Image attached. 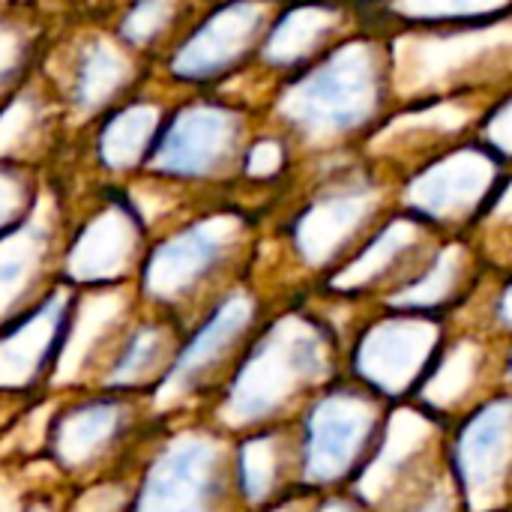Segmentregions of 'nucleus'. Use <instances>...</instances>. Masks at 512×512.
<instances>
[{
  "label": "nucleus",
  "mask_w": 512,
  "mask_h": 512,
  "mask_svg": "<svg viewBox=\"0 0 512 512\" xmlns=\"http://www.w3.org/2000/svg\"><path fill=\"white\" fill-rule=\"evenodd\" d=\"M327 348L330 339L318 327H288V333L273 327L252 342L222 393V411L249 432L297 420L294 405L309 408L330 384H336L327 372Z\"/></svg>",
  "instance_id": "1"
},
{
  "label": "nucleus",
  "mask_w": 512,
  "mask_h": 512,
  "mask_svg": "<svg viewBox=\"0 0 512 512\" xmlns=\"http://www.w3.org/2000/svg\"><path fill=\"white\" fill-rule=\"evenodd\" d=\"M390 411L393 402L363 381L330 384L300 417L306 489L357 486L387 441Z\"/></svg>",
  "instance_id": "2"
},
{
  "label": "nucleus",
  "mask_w": 512,
  "mask_h": 512,
  "mask_svg": "<svg viewBox=\"0 0 512 512\" xmlns=\"http://www.w3.org/2000/svg\"><path fill=\"white\" fill-rule=\"evenodd\" d=\"M243 507L234 447H225L216 435L189 432L168 441L144 468L129 512H237Z\"/></svg>",
  "instance_id": "3"
},
{
  "label": "nucleus",
  "mask_w": 512,
  "mask_h": 512,
  "mask_svg": "<svg viewBox=\"0 0 512 512\" xmlns=\"http://www.w3.org/2000/svg\"><path fill=\"white\" fill-rule=\"evenodd\" d=\"M447 444L465 512H512V390L465 414Z\"/></svg>",
  "instance_id": "4"
},
{
  "label": "nucleus",
  "mask_w": 512,
  "mask_h": 512,
  "mask_svg": "<svg viewBox=\"0 0 512 512\" xmlns=\"http://www.w3.org/2000/svg\"><path fill=\"white\" fill-rule=\"evenodd\" d=\"M447 345L432 321L393 318L369 330L354 351L357 381L390 399L393 405L414 402L429 384Z\"/></svg>",
  "instance_id": "5"
},
{
  "label": "nucleus",
  "mask_w": 512,
  "mask_h": 512,
  "mask_svg": "<svg viewBox=\"0 0 512 512\" xmlns=\"http://www.w3.org/2000/svg\"><path fill=\"white\" fill-rule=\"evenodd\" d=\"M132 393L111 390L72 402L48 426V453L69 474H93L132 435Z\"/></svg>",
  "instance_id": "6"
},
{
  "label": "nucleus",
  "mask_w": 512,
  "mask_h": 512,
  "mask_svg": "<svg viewBox=\"0 0 512 512\" xmlns=\"http://www.w3.org/2000/svg\"><path fill=\"white\" fill-rule=\"evenodd\" d=\"M252 321V306L249 300L243 297H231L225 300L207 324H201L195 330V336L180 348L177 354V363L174 369L168 372L165 384H174V387H183V393H198L204 387H213V369H219L228 354H231V345L243 336V330L249 327ZM159 387V390H162ZM156 390V393H159Z\"/></svg>",
  "instance_id": "7"
},
{
  "label": "nucleus",
  "mask_w": 512,
  "mask_h": 512,
  "mask_svg": "<svg viewBox=\"0 0 512 512\" xmlns=\"http://www.w3.org/2000/svg\"><path fill=\"white\" fill-rule=\"evenodd\" d=\"M372 75L363 54H342L330 69L318 72L297 99V114L309 126L342 129L354 123L369 105Z\"/></svg>",
  "instance_id": "8"
},
{
  "label": "nucleus",
  "mask_w": 512,
  "mask_h": 512,
  "mask_svg": "<svg viewBox=\"0 0 512 512\" xmlns=\"http://www.w3.org/2000/svg\"><path fill=\"white\" fill-rule=\"evenodd\" d=\"M222 237L216 225H201L171 243H165L144 270V285L150 294L168 300L189 291L219 258Z\"/></svg>",
  "instance_id": "9"
},
{
  "label": "nucleus",
  "mask_w": 512,
  "mask_h": 512,
  "mask_svg": "<svg viewBox=\"0 0 512 512\" xmlns=\"http://www.w3.org/2000/svg\"><path fill=\"white\" fill-rule=\"evenodd\" d=\"M231 120L216 111L180 117L159 147V165L171 171H207L228 147Z\"/></svg>",
  "instance_id": "10"
},
{
  "label": "nucleus",
  "mask_w": 512,
  "mask_h": 512,
  "mask_svg": "<svg viewBox=\"0 0 512 512\" xmlns=\"http://www.w3.org/2000/svg\"><path fill=\"white\" fill-rule=\"evenodd\" d=\"M255 18L258 12L249 3L222 9L204 30H198L195 42H189V51L183 54L180 69H189V72L195 69V75H204L222 66L255 33Z\"/></svg>",
  "instance_id": "11"
},
{
  "label": "nucleus",
  "mask_w": 512,
  "mask_h": 512,
  "mask_svg": "<svg viewBox=\"0 0 512 512\" xmlns=\"http://www.w3.org/2000/svg\"><path fill=\"white\" fill-rule=\"evenodd\" d=\"M153 126V111H129L123 114L105 135V156L114 165H126L141 153L147 132Z\"/></svg>",
  "instance_id": "12"
},
{
  "label": "nucleus",
  "mask_w": 512,
  "mask_h": 512,
  "mask_svg": "<svg viewBox=\"0 0 512 512\" xmlns=\"http://www.w3.org/2000/svg\"><path fill=\"white\" fill-rule=\"evenodd\" d=\"M120 81V63L105 51H93V57L87 60L84 72H81V96L87 102H102L105 93Z\"/></svg>",
  "instance_id": "13"
},
{
  "label": "nucleus",
  "mask_w": 512,
  "mask_h": 512,
  "mask_svg": "<svg viewBox=\"0 0 512 512\" xmlns=\"http://www.w3.org/2000/svg\"><path fill=\"white\" fill-rule=\"evenodd\" d=\"M165 15V0H144L126 21V33L135 36V39H144L147 33H153L159 27Z\"/></svg>",
  "instance_id": "14"
},
{
  "label": "nucleus",
  "mask_w": 512,
  "mask_h": 512,
  "mask_svg": "<svg viewBox=\"0 0 512 512\" xmlns=\"http://www.w3.org/2000/svg\"><path fill=\"white\" fill-rule=\"evenodd\" d=\"M279 162H282V153L276 144H258L252 150L249 168H252V174H273L279 168Z\"/></svg>",
  "instance_id": "15"
},
{
  "label": "nucleus",
  "mask_w": 512,
  "mask_h": 512,
  "mask_svg": "<svg viewBox=\"0 0 512 512\" xmlns=\"http://www.w3.org/2000/svg\"><path fill=\"white\" fill-rule=\"evenodd\" d=\"M501 318L512 327V288H507V294H504V300H501Z\"/></svg>",
  "instance_id": "16"
},
{
  "label": "nucleus",
  "mask_w": 512,
  "mask_h": 512,
  "mask_svg": "<svg viewBox=\"0 0 512 512\" xmlns=\"http://www.w3.org/2000/svg\"><path fill=\"white\" fill-rule=\"evenodd\" d=\"M504 372H507V378H510V387H512V354H510V360H507V369H504Z\"/></svg>",
  "instance_id": "17"
}]
</instances>
